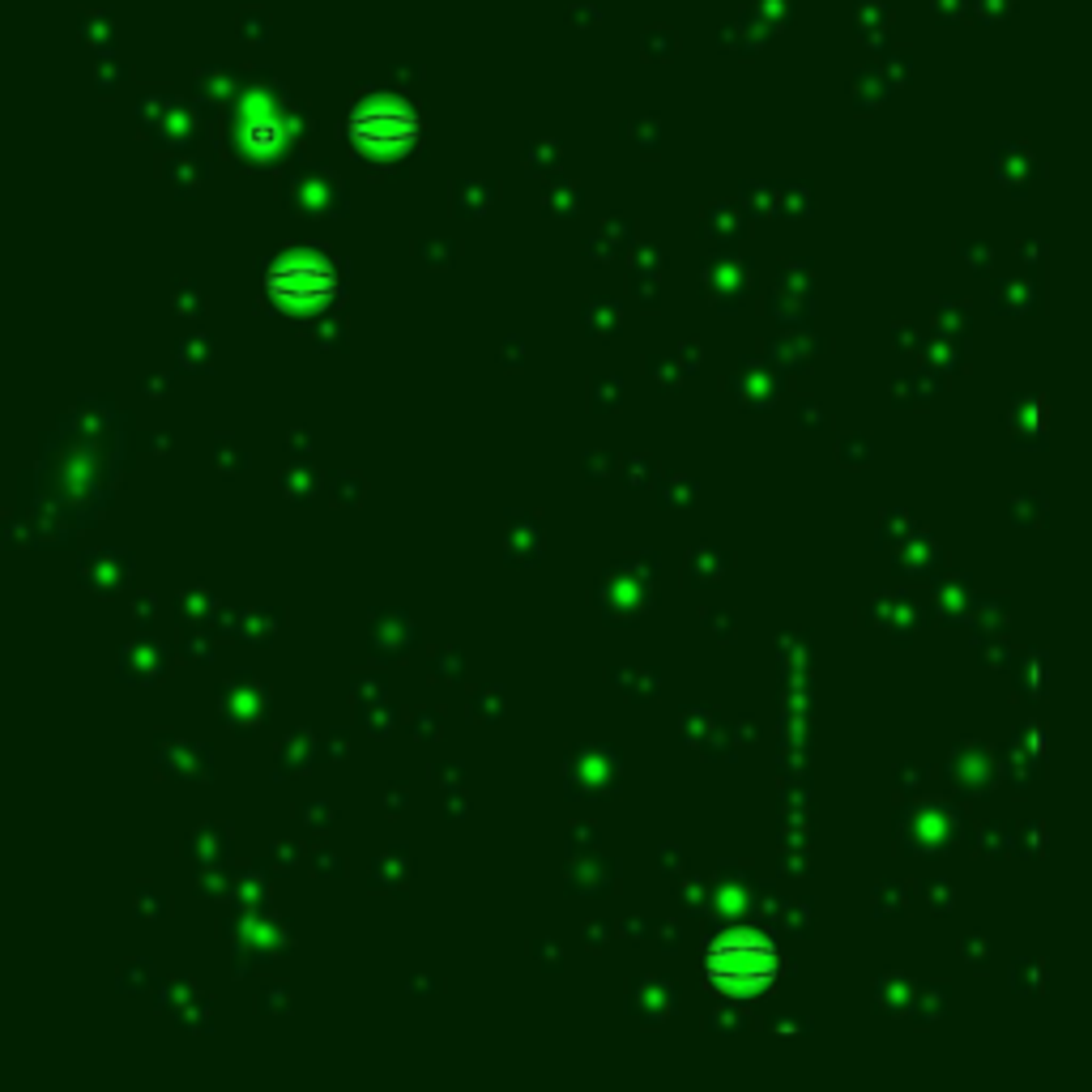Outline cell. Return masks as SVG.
<instances>
[{
  "label": "cell",
  "mask_w": 1092,
  "mask_h": 1092,
  "mask_svg": "<svg viewBox=\"0 0 1092 1092\" xmlns=\"http://www.w3.org/2000/svg\"><path fill=\"white\" fill-rule=\"evenodd\" d=\"M777 973H781L777 948H772L764 935L734 931L709 948V978H713V986H721L734 999L760 995L764 986L777 982Z\"/></svg>",
  "instance_id": "cell-1"
},
{
  "label": "cell",
  "mask_w": 1092,
  "mask_h": 1092,
  "mask_svg": "<svg viewBox=\"0 0 1092 1092\" xmlns=\"http://www.w3.org/2000/svg\"><path fill=\"white\" fill-rule=\"evenodd\" d=\"M350 137L359 145H372V149H401L418 137V120H414V111L397 107V103L359 107L350 115Z\"/></svg>",
  "instance_id": "cell-3"
},
{
  "label": "cell",
  "mask_w": 1092,
  "mask_h": 1092,
  "mask_svg": "<svg viewBox=\"0 0 1092 1092\" xmlns=\"http://www.w3.org/2000/svg\"><path fill=\"white\" fill-rule=\"evenodd\" d=\"M269 291H274L282 304H299V308H312V304H325L338 291V274L316 261V257H291L269 269Z\"/></svg>",
  "instance_id": "cell-2"
}]
</instances>
